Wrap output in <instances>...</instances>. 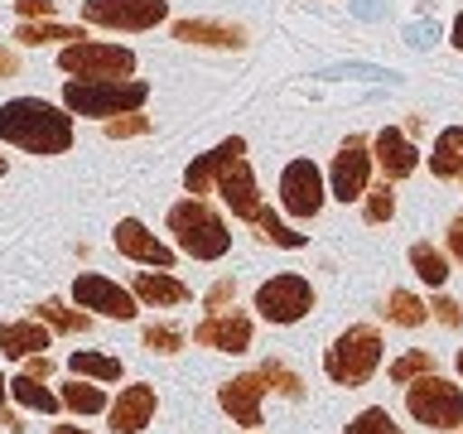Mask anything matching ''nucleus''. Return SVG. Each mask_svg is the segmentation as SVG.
Listing matches in <instances>:
<instances>
[{
    "label": "nucleus",
    "instance_id": "11",
    "mask_svg": "<svg viewBox=\"0 0 463 434\" xmlns=\"http://www.w3.org/2000/svg\"><path fill=\"white\" fill-rule=\"evenodd\" d=\"M72 304L87 314H101V318H116V324H130L140 309H136V289L116 285L111 275H97V270H82L72 280Z\"/></svg>",
    "mask_w": 463,
    "mask_h": 434
},
{
    "label": "nucleus",
    "instance_id": "6",
    "mask_svg": "<svg viewBox=\"0 0 463 434\" xmlns=\"http://www.w3.org/2000/svg\"><path fill=\"white\" fill-rule=\"evenodd\" d=\"M405 410H411V420H420V425L430 429H463V386L444 382L439 372L420 376V382L405 386Z\"/></svg>",
    "mask_w": 463,
    "mask_h": 434
},
{
    "label": "nucleus",
    "instance_id": "39",
    "mask_svg": "<svg viewBox=\"0 0 463 434\" xmlns=\"http://www.w3.org/2000/svg\"><path fill=\"white\" fill-rule=\"evenodd\" d=\"M430 318H439L444 328H458V324H463V304H454V299L439 295V299L430 304Z\"/></svg>",
    "mask_w": 463,
    "mask_h": 434
},
{
    "label": "nucleus",
    "instance_id": "15",
    "mask_svg": "<svg viewBox=\"0 0 463 434\" xmlns=\"http://www.w3.org/2000/svg\"><path fill=\"white\" fill-rule=\"evenodd\" d=\"M372 159H376V169H382V179H411V174L420 169V150H415V140L405 136L401 126H382L372 136Z\"/></svg>",
    "mask_w": 463,
    "mask_h": 434
},
{
    "label": "nucleus",
    "instance_id": "16",
    "mask_svg": "<svg viewBox=\"0 0 463 434\" xmlns=\"http://www.w3.org/2000/svg\"><path fill=\"white\" fill-rule=\"evenodd\" d=\"M251 333H256V324L246 314H237V309H227V314H208L203 324L194 328V343L198 347H213V353H246L251 347Z\"/></svg>",
    "mask_w": 463,
    "mask_h": 434
},
{
    "label": "nucleus",
    "instance_id": "19",
    "mask_svg": "<svg viewBox=\"0 0 463 434\" xmlns=\"http://www.w3.org/2000/svg\"><path fill=\"white\" fill-rule=\"evenodd\" d=\"M130 289H136V299L150 304V309H174V304L194 299V289H188L179 275H169V270H140L136 280H130Z\"/></svg>",
    "mask_w": 463,
    "mask_h": 434
},
{
    "label": "nucleus",
    "instance_id": "13",
    "mask_svg": "<svg viewBox=\"0 0 463 434\" xmlns=\"http://www.w3.org/2000/svg\"><path fill=\"white\" fill-rule=\"evenodd\" d=\"M111 241H116V251H121L126 260L150 266V270H174V260H179V251L159 241L155 231L140 222V217H121V222H116V231H111Z\"/></svg>",
    "mask_w": 463,
    "mask_h": 434
},
{
    "label": "nucleus",
    "instance_id": "20",
    "mask_svg": "<svg viewBox=\"0 0 463 434\" xmlns=\"http://www.w3.org/2000/svg\"><path fill=\"white\" fill-rule=\"evenodd\" d=\"M49 324L43 318H14V324H0V353L24 362V357H39L49 347Z\"/></svg>",
    "mask_w": 463,
    "mask_h": 434
},
{
    "label": "nucleus",
    "instance_id": "14",
    "mask_svg": "<svg viewBox=\"0 0 463 434\" xmlns=\"http://www.w3.org/2000/svg\"><path fill=\"white\" fill-rule=\"evenodd\" d=\"M266 391H270V382L256 367V372H241V376H232V382L217 386V405H222L237 425L256 429V425H266V420H260V401H266Z\"/></svg>",
    "mask_w": 463,
    "mask_h": 434
},
{
    "label": "nucleus",
    "instance_id": "26",
    "mask_svg": "<svg viewBox=\"0 0 463 434\" xmlns=\"http://www.w3.org/2000/svg\"><path fill=\"white\" fill-rule=\"evenodd\" d=\"M68 372L72 376H87V382H121L126 367H121V357H107V353H72L68 357Z\"/></svg>",
    "mask_w": 463,
    "mask_h": 434
},
{
    "label": "nucleus",
    "instance_id": "40",
    "mask_svg": "<svg viewBox=\"0 0 463 434\" xmlns=\"http://www.w3.org/2000/svg\"><path fill=\"white\" fill-rule=\"evenodd\" d=\"M444 246H449V256H454L458 266H463V212L454 217V222H449V231H444Z\"/></svg>",
    "mask_w": 463,
    "mask_h": 434
},
{
    "label": "nucleus",
    "instance_id": "21",
    "mask_svg": "<svg viewBox=\"0 0 463 434\" xmlns=\"http://www.w3.org/2000/svg\"><path fill=\"white\" fill-rule=\"evenodd\" d=\"M430 174L434 179H463V126L439 130V140L430 150Z\"/></svg>",
    "mask_w": 463,
    "mask_h": 434
},
{
    "label": "nucleus",
    "instance_id": "38",
    "mask_svg": "<svg viewBox=\"0 0 463 434\" xmlns=\"http://www.w3.org/2000/svg\"><path fill=\"white\" fill-rule=\"evenodd\" d=\"M14 14H20V20H53L58 0H14Z\"/></svg>",
    "mask_w": 463,
    "mask_h": 434
},
{
    "label": "nucleus",
    "instance_id": "10",
    "mask_svg": "<svg viewBox=\"0 0 463 434\" xmlns=\"http://www.w3.org/2000/svg\"><path fill=\"white\" fill-rule=\"evenodd\" d=\"M372 140L367 136H347L333 155V169H328V193L338 203H362L372 188Z\"/></svg>",
    "mask_w": 463,
    "mask_h": 434
},
{
    "label": "nucleus",
    "instance_id": "22",
    "mask_svg": "<svg viewBox=\"0 0 463 434\" xmlns=\"http://www.w3.org/2000/svg\"><path fill=\"white\" fill-rule=\"evenodd\" d=\"M63 396V410L72 415H107L111 410V401H107V391H101V382H87V376H72V382L58 391Z\"/></svg>",
    "mask_w": 463,
    "mask_h": 434
},
{
    "label": "nucleus",
    "instance_id": "31",
    "mask_svg": "<svg viewBox=\"0 0 463 434\" xmlns=\"http://www.w3.org/2000/svg\"><path fill=\"white\" fill-rule=\"evenodd\" d=\"M217 165H222V145H213L208 155H198L194 165L184 169V188L194 198H203V193H213V174H217Z\"/></svg>",
    "mask_w": 463,
    "mask_h": 434
},
{
    "label": "nucleus",
    "instance_id": "3",
    "mask_svg": "<svg viewBox=\"0 0 463 434\" xmlns=\"http://www.w3.org/2000/svg\"><path fill=\"white\" fill-rule=\"evenodd\" d=\"M169 231H174V246H179L184 256H194V260H222L232 251L227 217L217 208H208L203 198H194V193L169 208Z\"/></svg>",
    "mask_w": 463,
    "mask_h": 434
},
{
    "label": "nucleus",
    "instance_id": "18",
    "mask_svg": "<svg viewBox=\"0 0 463 434\" xmlns=\"http://www.w3.org/2000/svg\"><path fill=\"white\" fill-rule=\"evenodd\" d=\"M179 43H198V49H246V29L227 20H179L174 24Z\"/></svg>",
    "mask_w": 463,
    "mask_h": 434
},
{
    "label": "nucleus",
    "instance_id": "28",
    "mask_svg": "<svg viewBox=\"0 0 463 434\" xmlns=\"http://www.w3.org/2000/svg\"><path fill=\"white\" fill-rule=\"evenodd\" d=\"M34 318H43L53 333H87V328H92V314H87V309H68L63 299H43L34 309Z\"/></svg>",
    "mask_w": 463,
    "mask_h": 434
},
{
    "label": "nucleus",
    "instance_id": "2",
    "mask_svg": "<svg viewBox=\"0 0 463 434\" xmlns=\"http://www.w3.org/2000/svg\"><path fill=\"white\" fill-rule=\"evenodd\" d=\"M145 101H150V82L140 78H68L63 82V107L72 116L111 121V116L140 111Z\"/></svg>",
    "mask_w": 463,
    "mask_h": 434
},
{
    "label": "nucleus",
    "instance_id": "45",
    "mask_svg": "<svg viewBox=\"0 0 463 434\" xmlns=\"http://www.w3.org/2000/svg\"><path fill=\"white\" fill-rule=\"evenodd\" d=\"M5 169H10V159H5V155H0V179H5Z\"/></svg>",
    "mask_w": 463,
    "mask_h": 434
},
{
    "label": "nucleus",
    "instance_id": "44",
    "mask_svg": "<svg viewBox=\"0 0 463 434\" xmlns=\"http://www.w3.org/2000/svg\"><path fill=\"white\" fill-rule=\"evenodd\" d=\"M53 434H87V429H78V425H53Z\"/></svg>",
    "mask_w": 463,
    "mask_h": 434
},
{
    "label": "nucleus",
    "instance_id": "12",
    "mask_svg": "<svg viewBox=\"0 0 463 434\" xmlns=\"http://www.w3.org/2000/svg\"><path fill=\"white\" fill-rule=\"evenodd\" d=\"M324 169L314 165V159H289L285 174H280V208L289 217H299V222H309V217L324 212Z\"/></svg>",
    "mask_w": 463,
    "mask_h": 434
},
{
    "label": "nucleus",
    "instance_id": "9",
    "mask_svg": "<svg viewBox=\"0 0 463 434\" xmlns=\"http://www.w3.org/2000/svg\"><path fill=\"white\" fill-rule=\"evenodd\" d=\"M82 20L97 29L145 34V29L169 20V0H82Z\"/></svg>",
    "mask_w": 463,
    "mask_h": 434
},
{
    "label": "nucleus",
    "instance_id": "7",
    "mask_svg": "<svg viewBox=\"0 0 463 434\" xmlns=\"http://www.w3.org/2000/svg\"><path fill=\"white\" fill-rule=\"evenodd\" d=\"M58 68L68 78H130L136 72V53L126 43H101V39H78L58 49Z\"/></svg>",
    "mask_w": 463,
    "mask_h": 434
},
{
    "label": "nucleus",
    "instance_id": "41",
    "mask_svg": "<svg viewBox=\"0 0 463 434\" xmlns=\"http://www.w3.org/2000/svg\"><path fill=\"white\" fill-rule=\"evenodd\" d=\"M24 372L39 376V382H49V376H53V362L43 357V353H39V357H24Z\"/></svg>",
    "mask_w": 463,
    "mask_h": 434
},
{
    "label": "nucleus",
    "instance_id": "4",
    "mask_svg": "<svg viewBox=\"0 0 463 434\" xmlns=\"http://www.w3.org/2000/svg\"><path fill=\"white\" fill-rule=\"evenodd\" d=\"M382 357H386V343H382V333H376L372 324H353V328H343L338 338L328 343V353H324V376L333 386H367L376 367H382Z\"/></svg>",
    "mask_w": 463,
    "mask_h": 434
},
{
    "label": "nucleus",
    "instance_id": "5",
    "mask_svg": "<svg viewBox=\"0 0 463 434\" xmlns=\"http://www.w3.org/2000/svg\"><path fill=\"white\" fill-rule=\"evenodd\" d=\"M213 193L222 198L227 212L241 217V222H251V217L260 212V188H256L251 165H246V140L241 136L222 140V165H217V174H213Z\"/></svg>",
    "mask_w": 463,
    "mask_h": 434
},
{
    "label": "nucleus",
    "instance_id": "17",
    "mask_svg": "<svg viewBox=\"0 0 463 434\" xmlns=\"http://www.w3.org/2000/svg\"><path fill=\"white\" fill-rule=\"evenodd\" d=\"M155 386H145V382H130L126 391H116V401H111V434H140V429H150V420H155Z\"/></svg>",
    "mask_w": 463,
    "mask_h": 434
},
{
    "label": "nucleus",
    "instance_id": "25",
    "mask_svg": "<svg viewBox=\"0 0 463 434\" xmlns=\"http://www.w3.org/2000/svg\"><path fill=\"white\" fill-rule=\"evenodd\" d=\"M382 314H386V324H396V328H420L430 318V304L420 295H411V289H391Z\"/></svg>",
    "mask_w": 463,
    "mask_h": 434
},
{
    "label": "nucleus",
    "instance_id": "36",
    "mask_svg": "<svg viewBox=\"0 0 463 434\" xmlns=\"http://www.w3.org/2000/svg\"><path fill=\"white\" fill-rule=\"evenodd\" d=\"M107 126V136L111 140H136L150 130V116H140V111H126V116H111V121H101Z\"/></svg>",
    "mask_w": 463,
    "mask_h": 434
},
{
    "label": "nucleus",
    "instance_id": "42",
    "mask_svg": "<svg viewBox=\"0 0 463 434\" xmlns=\"http://www.w3.org/2000/svg\"><path fill=\"white\" fill-rule=\"evenodd\" d=\"M14 72H20V53L0 43V78H14Z\"/></svg>",
    "mask_w": 463,
    "mask_h": 434
},
{
    "label": "nucleus",
    "instance_id": "34",
    "mask_svg": "<svg viewBox=\"0 0 463 434\" xmlns=\"http://www.w3.org/2000/svg\"><path fill=\"white\" fill-rule=\"evenodd\" d=\"M347 434H401V425H396V415H391L386 405H367L362 415L347 420Z\"/></svg>",
    "mask_w": 463,
    "mask_h": 434
},
{
    "label": "nucleus",
    "instance_id": "46",
    "mask_svg": "<svg viewBox=\"0 0 463 434\" xmlns=\"http://www.w3.org/2000/svg\"><path fill=\"white\" fill-rule=\"evenodd\" d=\"M454 367H458V372H463V347H458V357H454Z\"/></svg>",
    "mask_w": 463,
    "mask_h": 434
},
{
    "label": "nucleus",
    "instance_id": "33",
    "mask_svg": "<svg viewBox=\"0 0 463 434\" xmlns=\"http://www.w3.org/2000/svg\"><path fill=\"white\" fill-rule=\"evenodd\" d=\"M140 343L150 347V353H159V357H174V353H184L188 333H184L179 324H145V333H140Z\"/></svg>",
    "mask_w": 463,
    "mask_h": 434
},
{
    "label": "nucleus",
    "instance_id": "30",
    "mask_svg": "<svg viewBox=\"0 0 463 434\" xmlns=\"http://www.w3.org/2000/svg\"><path fill=\"white\" fill-rule=\"evenodd\" d=\"M251 227H256V237H260V241L285 246V251H299V246H304V231H289V227H285L270 208H260V212L251 217Z\"/></svg>",
    "mask_w": 463,
    "mask_h": 434
},
{
    "label": "nucleus",
    "instance_id": "37",
    "mask_svg": "<svg viewBox=\"0 0 463 434\" xmlns=\"http://www.w3.org/2000/svg\"><path fill=\"white\" fill-rule=\"evenodd\" d=\"M232 299H237V280H227V275H222V280H217L208 295H203V309H208V314H227Z\"/></svg>",
    "mask_w": 463,
    "mask_h": 434
},
{
    "label": "nucleus",
    "instance_id": "8",
    "mask_svg": "<svg viewBox=\"0 0 463 434\" xmlns=\"http://www.w3.org/2000/svg\"><path fill=\"white\" fill-rule=\"evenodd\" d=\"M309 309H314V285L304 280V275H295V270L270 275V280L256 289V314L266 318V324L289 328V324H299Z\"/></svg>",
    "mask_w": 463,
    "mask_h": 434
},
{
    "label": "nucleus",
    "instance_id": "29",
    "mask_svg": "<svg viewBox=\"0 0 463 434\" xmlns=\"http://www.w3.org/2000/svg\"><path fill=\"white\" fill-rule=\"evenodd\" d=\"M439 362H434V353H425V347H411V353H401L396 362L386 367V376L396 386H411V382H420V376H430Z\"/></svg>",
    "mask_w": 463,
    "mask_h": 434
},
{
    "label": "nucleus",
    "instance_id": "24",
    "mask_svg": "<svg viewBox=\"0 0 463 434\" xmlns=\"http://www.w3.org/2000/svg\"><path fill=\"white\" fill-rule=\"evenodd\" d=\"M10 396L20 401L24 410H39V415H58V410H63V396H53V391L43 386L39 376H29V372H20L10 382Z\"/></svg>",
    "mask_w": 463,
    "mask_h": 434
},
{
    "label": "nucleus",
    "instance_id": "32",
    "mask_svg": "<svg viewBox=\"0 0 463 434\" xmlns=\"http://www.w3.org/2000/svg\"><path fill=\"white\" fill-rule=\"evenodd\" d=\"M362 217H367L372 227H382V222H391V217H396V188H391V179H382V184L367 188V198H362Z\"/></svg>",
    "mask_w": 463,
    "mask_h": 434
},
{
    "label": "nucleus",
    "instance_id": "43",
    "mask_svg": "<svg viewBox=\"0 0 463 434\" xmlns=\"http://www.w3.org/2000/svg\"><path fill=\"white\" fill-rule=\"evenodd\" d=\"M449 43H454V49L463 53V10H458V20H454V34H449Z\"/></svg>",
    "mask_w": 463,
    "mask_h": 434
},
{
    "label": "nucleus",
    "instance_id": "27",
    "mask_svg": "<svg viewBox=\"0 0 463 434\" xmlns=\"http://www.w3.org/2000/svg\"><path fill=\"white\" fill-rule=\"evenodd\" d=\"M411 270H415L430 289H444V280H449V256L439 251V246H430V241H415V246H411Z\"/></svg>",
    "mask_w": 463,
    "mask_h": 434
},
{
    "label": "nucleus",
    "instance_id": "1",
    "mask_svg": "<svg viewBox=\"0 0 463 434\" xmlns=\"http://www.w3.org/2000/svg\"><path fill=\"white\" fill-rule=\"evenodd\" d=\"M0 140L24 155H68L78 126L68 107H53L43 97H10L0 107Z\"/></svg>",
    "mask_w": 463,
    "mask_h": 434
},
{
    "label": "nucleus",
    "instance_id": "35",
    "mask_svg": "<svg viewBox=\"0 0 463 434\" xmlns=\"http://www.w3.org/2000/svg\"><path fill=\"white\" fill-rule=\"evenodd\" d=\"M260 376H266L270 391H280L285 401H299V396H304V382L285 367V362H260Z\"/></svg>",
    "mask_w": 463,
    "mask_h": 434
},
{
    "label": "nucleus",
    "instance_id": "23",
    "mask_svg": "<svg viewBox=\"0 0 463 434\" xmlns=\"http://www.w3.org/2000/svg\"><path fill=\"white\" fill-rule=\"evenodd\" d=\"M14 39H20L24 49H39V43H78L87 34H82L78 24H58V20H20Z\"/></svg>",
    "mask_w": 463,
    "mask_h": 434
}]
</instances>
